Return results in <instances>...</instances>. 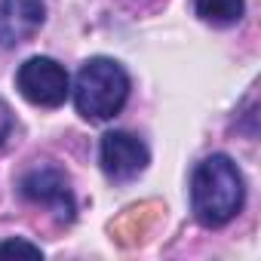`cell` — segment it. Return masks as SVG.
Instances as JSON below:
<instances>
[{
  "label": "cell",
  "mask_w": 261,
  "mask_h": 261,
  "mask_svg": "<svg viewBox=\"0 0 261 261\" xmlns=\"http://www.w3.org/2000/svg\"><path fill=\"white\" fill-rule=\"evenodd\" d=\"M243 175L237 163L224 154L206 157L191 178V206L200 224L206 227H221L227 224L240 209H243Z\"/></svg>",
  "instance_id": "6da1fadb"
},
{
  "label": "cell",
  "mask_w": 261,
  "mask_h": 261,
  "mask_svg": "<svg viewBox=\"0 0 261 261\" xmlns=\"http://www.w3.org/2000/svg\"><path fill=\"white\" fill-rule=\"evenodd\" d=\"M74 105L77 114L86 120H111L123 111L129 98V77L126 71L105 56L83 62L74 80Z\"/></svg>",
  "instance_id": "7a4b0ae2"
},
{
  "label": "cell",
  "mask_w": 261,
  "mask_h": 261,
  "mask_svg": "<svg viewBox=\"0 0 261 261\" xmlns=\"http://www.w3.org/2000/svg\"><path fill=\"white\" fill-rule=\"evenodd\" d=\"M16 89L22 92V98H28L37 108H59L71 92V80H68V71L56 59L34 56L19 68Z\"/></svg>",
  "instance_id": "3957f363"
},
{
  "label": "cell",
  "mask_w": 261,
  "mask_h": 261,
  "mask_svg": "<svg viewBox=\"0 0 261 261\" xmlns=\"http://www.w3.org/2000/svg\"><path fill=\"white\" fill-rule=\"evenodd\" d=\"M101 169L114 181H129L148 166V148L133 133H108L101 139Z\"/></svg>",
  "instance_id": "277c9868"
},
{
  "label": "cell",
  "mask_w": 261,
  "mask_h": 261,
  "mask_svg": "<svg viewBox=\"0 0 261 261\" xmlns=\"http://www.w3.org/2000/svg\"><path fill=\"white\" fill-rule=\"evenodd\" d=\"M22 194H25V200L37 203V206H49L62 221L74 218V197L68 188V175H62L59 169H49V166L31 169L22 178Z\"/></svg>",
  "instance_id": "5b68a950"
},
{
  "label": "cell",
  "mask_w": 261,
  "mask_h": 261,
  "mask_svg": "<svg viewBox=\"0 0 261 261\" xmlns=\"http://www.w3.org/2000/svg\"><path fill=\"white\" fill-rule=\"evenodd\" d=\"M46 19L43 0H0V49L31 40Z\"/></svg>",
  "instance_id": "8992f818"
},
{
  "label": "cell",
  "mask_w": 261,
  "mask_h": 261,
  "mask_svg": "<svg viewBox=\"0 0 261 261\" xmlns=\"http://www.w3.org/2000/svg\"><path fill=\"white\" fill-rule=\"evenodd\" d=\"M194 10L209 25H233L243 19V0H194Z\"/></svg>",
  "instance_id": "52a82bcc"
},
{
  "label": "cell",
  "mask_w": 261,
  "mask_h": 261,
  "mask_svg": "<svg viewBox=\"0 0 261 261\" xmlns=\"http://www.w3.org/2000/svg\"><path fill=\"white\" fill-rule=\"evenodd\" d=\"M4 255H28V258H40V246H31L25 240H7V243H0V258Z\"/></svg>",
  "instance_id": "ba28073f"
},
{
  "label": "cell",
  "mask_w": 261,
  "mask_h": 261,
  "mask_svg": "<svg viewBox=\"0 0 261 261\" xmlns=\"http://www.w3.org/2000/svg\"><path fill=\"white\" fill-rule=\"evenodd\" d=\"M10 133H13V111L7 101H0V145L10 139Z\"/></svg>",
  "instance_id": "9c48e42d"
}]
</instances>
